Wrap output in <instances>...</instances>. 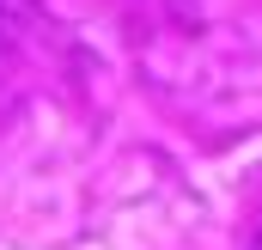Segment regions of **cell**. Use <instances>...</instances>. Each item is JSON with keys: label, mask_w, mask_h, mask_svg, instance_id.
Returning a JSON list of instances; mask_svg holds the SVG:
<instances>
[{"label": "cell", "mask_w": 262, "mask_h": 250, "mask_svg": "<svg viewBox=\"0 0 262 250\" xmlns=\"http://www.w3.org/2000/svg\"><path fill=\"white\" fill-rule=\"evenodd\" d=\"M256 250H262V244H256Z\"/></svg>", "instance_id": "1"}]
</instances>
